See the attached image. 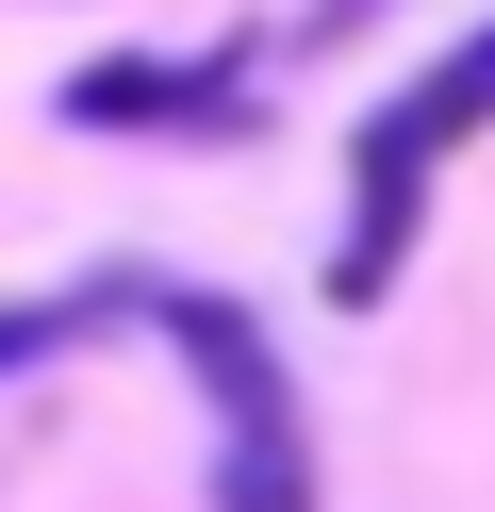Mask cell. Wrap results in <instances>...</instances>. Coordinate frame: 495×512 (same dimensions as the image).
Segmentation results:
<instances>
[{
  "instance_id": "obj_2",
  "label": "cell",
  "mask_w": 495,
  "mask_h": 512,
  "mask_svg": "<svg viewBox=\"0 0 495 512\" xmlns=\"http://www.w3.org/2000/svg\"><path fill=\"white\" fill-rule=\"evenodd\" d=\"M149 331L182 347V380L215 397V430H281V413H297V380H281V347H264V314H248V298L182 281V298H149Z\"/></svg>"
},
{
  "instance_id": "obj_1",
  "label": "cell",
  "mask_w": 495,
  "mask_h": 512,
  "mask_svg": "<svg viewBox=\"0 0 495 512\" xmlns=\"http://www.w3.org/2000/svg\"><path fill=\"white\" fill-rule=\"evenodd\" d=\"M462 133H495V17H479L462 50H429V67L347 133V265H330V298H380V281H396L413 199H429V166H446Z\"/></svg>"
},
{
  "instance_id": "obj_5",
  "label": "cell",
  "mask_w": 495,
  "mask_h": 512,
  "mask_svg": "<svg viewBox=\"0 0 495 512\" xmlns=\"http://www.w3.org/2000/svg\"><path fill=\"white\" fill-rule=\"evenodd\" d=\"M215 512H314V430H215Z\"/></svg>"
},
{
  "instance_id": "obj_3",
  "label": "cell",
  "mask_w": 495,
  "mask_h": 512,
  "mask_svg": "<svg viewBox=\"0 0 495 512\" xmlns=\"http://www.w3.org/2000/svg\"><path fill=\"white\" fill-rule=\"evenodd\" d=\"M66 133H231V116H248V100H231V83L215 67H149V50H99V67H66Z\"/></svg>"
},
{
  "instance_id": "obj_4",
  "label": "cell",
  "mask_w": 495,
  "mask_h": 512,
  "mask_svg": "<svg viewBox=\"0 0 495 512\" xmlns=\"http://www.w3.org/2000/svg\"><path fill=\"white\" fill-rule=\"evenodd\" d=\"M165 281H66V298H0V380H33L50 347H83V331H116V314H149Z\"/></svg>"
}]
</instances>
